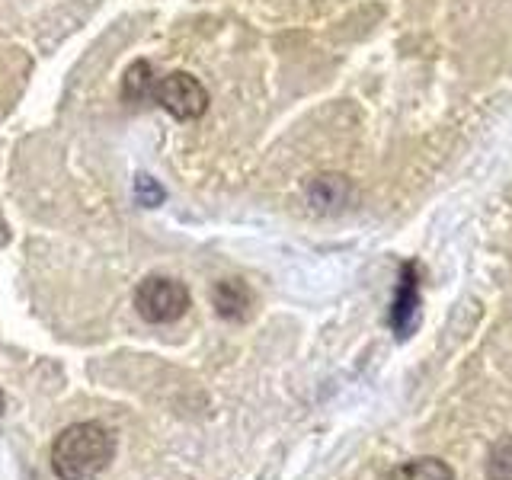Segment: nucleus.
<instances>
[{"instance_id": "f257e3e1", "label": "nucleus", "mask_w": 512, "mask_h": 480, "mask_svg": "<svg viewBox=\"0 0 512 480\" xmlns=\"http://www.w3.org/2000/svg\"><path fill=\"white\" fill-rule=\"evenodd\" d=\"M116 458V436L100 423H74L52 445V468L61 480H90Z\"/></svg>"}, {"instance_id": "f03ea898", "label": "nucleus", "mask_w": 512, "mask_h": 480, "mask_svg": "<svg viewBox=\"0 0 512 480\" xmlns=\"http://www.w3.org/2000/svg\"><path fill=\"white\" fill-rule=\"evenodd\" d=\"M135 308L148 324H173L189 311V288L173 276H148L135 288Z\"/></svg>"}, {"instance_id": "7ed1b4c3", "label": "nucleus", "mask_w": 512, "mask_h": 480, "mask_svg": "<svg viewBox=\"0 0 512 480\" xmlns=\"http://www.w3.org/2000/svg\"><path fill=\"white\" fill-rule=\"evenodd\" d=\"M151 100L167 109L173 119L180 122H192L199 119L202 112L208 109V90L202 80H196L186 71H173V74H164L154 80V93Z\"/></svg>"}, {"instance_id": "20e7f679", "label": "nucleus", "mask_w": 512, "mask_h": 480, "mask_svg": "<svg viewBox=\"0 0 512 480\" xmlns=\"http://www.w3.org/2000/svg\"><path fill=\"white\" fill-rule=\"evenodd\" d=\"M212 301H215V311L224 320H247L250 317V288L240 282V279H224L212 288Z\"/></svg>"}, {"instance_id": "39448f33", "label": "nucleus", "mask_w": 512, "mask_h": 480, "mask_svg": "<svg viewBox=\"0 0 512 480\" xmlns=\"http://www.w3.org/2000/svg\"><path fill=\"white\" fill-rule=\"evenodd\" d=\"M381 480H455V471L448 468L442 458H410L397 464Z\"/></svg>"}, {"instance_id": "423d86ee", "label": "nucleus", "mask_w": 512, "mask_h": 480, "mask_svg": "<svg viewBox=\"0 0 512 480\" xmlns=\"http://www.w3.org/2000/svg\"><path fill=\"white\" fill-rule=\"evenodd\" d=\"M154 68L148 61H135L122 77V93L128 103H148L154 93Z\"/></svg>"}, {"instance_id": "0eeeda50", "label": "nucleus", "mask_w": 512, "mask_h": 480, "mask_svg": "<svg viewBox=\"0 0 512 480\" xmlns=\"http://www.w3.org/2000/svg\"><path fill=\"white\" fill-rule=\"evenodd\" d=\"M413 308H416V282H413V276L407 272V279H404V285H400V295H397V308H394V327L400 333L410 327Z\"/></svg>"}, {"instance_id": "6e6552de", "label": "nucleus", "mask_w": 512, "mask_h": 480, "mask_svg": "<svg viewBox=\"0 0 512 480\" xmlns=\"http://www.w3.org/2000/svg\"><path fill=\"white\" fill-rule=\"evenodd\" d=\"M0 413H4V394H0Z\"/></svg>"}]
</instances>
